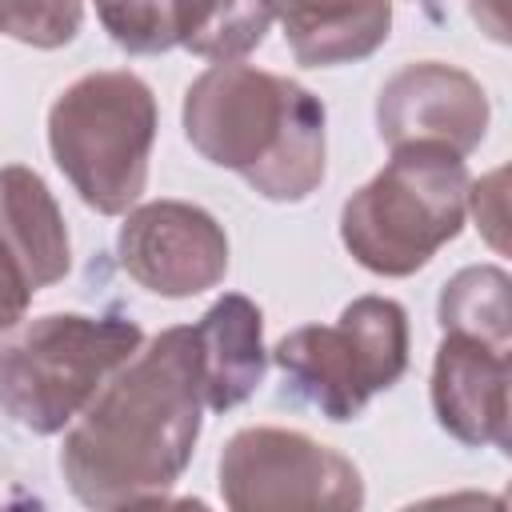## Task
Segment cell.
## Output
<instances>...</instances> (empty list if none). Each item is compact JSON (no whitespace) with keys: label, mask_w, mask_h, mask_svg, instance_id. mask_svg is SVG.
Listing matches in <instances>:
<instances>
[{"label":"cell","mask_w":512,"mask_h":512,"mask_svg":"<svg viewBox=\"0 0 512 512\" xmlns=\"http://www.w3.org/2000/svg\"><path fill=\"white\" fill-rule=\"evenodd\" d=\"M196 328L140 344L68 424L60 468L88 508L164 504L192 460L204 412Z\"/></svg>","instance_id":"cell-1"},{"label":"cell","mask_w":512,"mask_h":512,"mask_svg":"<svg viewBox=\"0 0 512 512\" xmlns=\"http://www.w3.org/2000/svg\"><path fill=\"white\" fill-rule=\"evenodd\" d=\"M184 132L252 192L296 204L324 180V104L296 80L224 60L184 92Z\"/></svg>","instance_id":"cell-2"},{"label":"cell","mask_w":512,"mask_h":512,"mask_svg":"<svg viewBox=\"0 0 512 512\" xmlns=\"http://www.w3.org/2000/svg\"><path fill=\"white\" fill-rule=\"evenodd\" d=\"M468 212V168L448 144H400L392 160L344 200L340 240L356 264L376 276H412L448 240Z\"/></svg>","instance_id":"cell-3"},{"label":"cell","mask_w":512,"mask_h":512,"mask_svg":"<svg viewBox=\"0 0 512 512\" xmlns=\"http://www.w3.org/2000/svg\"><path fill=\"white\" fill-rule=\"evenodd\" d=\"M144 344L124 316L48 312L0 328V412L36 436L64 432Z\"/></svg>","instance_id":"cell-4"},{"label":"cell","mask_w":512,"mask_h":512,"mask_svg":"<svg viewBox=\"0 0 512 512\" xmlns=\"http://www.w3.org/2000/svg\"><path fill=\"white\" fill-rule=\"evenodd\" d=\"M152 140L156 100L136 72H88L48 108L52 160L100 216H120L140 200Z\"/></svg>","instance_id":"cell-5"},{"label":"cell","mask_w":512,"mask_h":512,"mask_svg":"<svg viewBox=\"0 0 512 512\" xmlns=\"http://www.w3.org/2000/svg\"><path fill=\"white\" fill-rule=\"evenodd\" d=\"M272 360L328 420H352L404 376L408 316L388 296H360L336 324H304L276 340Z\"/></svg>","instance_id":"cell-6"},{"label":"cell","mask_w":512,"mask_h":512,"mask_svg":"<svg viewBox=\"0 0 512 512\" xmlns=\"http://www.w3.org/2000/svg\"><path fill=\"white\" fill-rule=\"evenodd\" d=\"M220 496L236 512H348L364 504V480L304 432L244 428L220 456Z\"/></svg>","instance_id":"cell-7"},{"label":"cell","mask_w":512,"mask_h":512,"mask_svg":"<svg viewBox=\"0 0 512 512\" xmlns=\"http://www.w3.org/2000/svg\"><path fill=\"white\" fill-rule=\"evenodd\" d=\"M116 252L124 272L168 300H184L208 292L228 272V236L196 204L184 200H148L128 208Z\"/></svg>","instance_id":"cell-8"},{"label":"cell","mask_w":512,"mask_h":512,"mask_svg":"<svg viewBox=\"0 0 512 512\" xmlns=\"http://www.w3.org/2000/svg\"><path fill=\"white\" fill-rule=\"evenodd\" d=\"M376 124L380 140L392 148L428 140L468 156L488 132V96L468 72L440 60H420L384 80Z\"/></svg>","instance_id":"cell-9"},{"label":"cell","mask_w":512,"mask_h":512,"mask_svg":"<svg viewBox=\"0 0 512 512\" xmlns=\"http://www.w3.org/2000/svg\"><path fill=\"white\" fill-rule=\"evenodd\" d=\"M436 424L472 448H508V348L444 332L432 364Z\"/></svg>","instance_id":"cell-10"},{"label":"cell","mask_w":512,"mask_h":512,"mask_svg":"<svg viewBox=\"0 0 512 512\" xmlns=\"http://www.w3.org/2000/svg\"><path fill=\"white\" fill-rule=\"evenodd\" d=\"M196 344H200L204 404L212 412H228V408L244 404L264 384V368H268L264 316L248 296H240V292L220 296L200 316Z\"/></svg>","instance_id":"cell-11"},{"label":"cell","mask_w":512,"mask_h":512,"mask_svg":"<svg viewBox=\"0 0 512 512\" xmlns=\"http://www.w3.org/2000/svg\"><path fill=\"white\" fill-rule=\"evenodd\" d=\"M292 56L332 68L372 56L392 28V0H272Z\"/></svg>","instance_id":"cell-12"},{"label":"cell","mask_w":512,"mask_h":512,"mask_svg":"<svg viewBox=\"0 0 512 512\" xmlns=\"http://www.w3.org/2000/svg\"><path fill=\"white\" fill-rule=\"evenodd\" d=\"M0 236L24 264L32 288L56 284L72 264L64 216L48 184L24 164L0 168Z\"/></svg>","instance_id":"cell-13"},{"label":"cell","mask_w":512,"mask_h":512,"mask_svg":"<svg viewBox=\"0 0 512 512\" xmlns=\"http://www.w3.org/2000/svg\"><path fill=\"white\" fill-rule=\"evenodd\" d=\"M272 20V0H184L180 44L216 64L244 60L264 44Z\"/></svg>","instance_id":"cell-14"},{"label":"cell","mask_w":512,"mask_h":512,"mask_svg":"<svg viewBox=\"0 0 512 512\" xmlns=\"http://www.w3.org/2000/svg\"><path fill=\"white\" fill-rule=\"evenodd\" d=\"M440 328L508 348V276L500 268H464L440 292Z\"/></svg>","instance_id":"cell-15"},{"label":"cell","mask_w":512,"mask_h":512,"mask_svg":"<svg viewBox=\"0 0 512 512\" xmlns=\"http://www.w3.org/2000/svg\"><path fill=\"white\" fill-rule=\"evenodd\" d=\"M104 32L124 52H168L184 32V0H96Z\"/></svg>","instance_id":"cell-16"},{"label":"cell","mask_w":512,"mask_h":512,"mask_svg":"<svg viewBox=\"0 0 512 512\" xmlns=\"http://www.w3.org/2000/svg\"><path fill=\"white\" fill-rule=\"evenodd\" d=\"M80 20V0H0V32L32 48L68 44L80 32Z\"/></svg>","instance_id":"cell-17"},{"label":"cell","mask_w":512,"mask_h":512,"mask_svg":"<svg viewBox=\"0 0 512 512\" xmlns=\"http://www.w3.org/2000/svg\"><path fill=\"white\" fill-rule=\"evenodd\" d=\"M504 168L488 172L480 184H468V208L480 224V232L488 236V244L496 252H508V212H504Z\"/></svg>","instance_id":"cell-18"},{"label":"cell","mask_w":512,"mask_h":512,"mask_svg":"<svg viewBox=\"0 0 512 512\" xmlns=\"http://www.w3.org/2000/svg\"><path fill=\"white\" fill-rule=\"evenodd\" d=\"M32 292L36 288H32L24 264L16 260L8 240L0 236V328H12L16 320H24V312L32 304Z\"/></svg>","instance_id":"cell-19"},{"label":"cell","mask_w":512,"mask_h":512,"mask_svg":"<svg viewBox=\"0 0 512 512\" xmlns=\"http://www.w3.org/2000/svg\"><path fill=\"white\" fill-rule=\"evenodd\" d=\"M472 20L492 36V40H508V16H504V0H468Z\"/></svg>","instance_id":"cell-20"}]
</instances>
